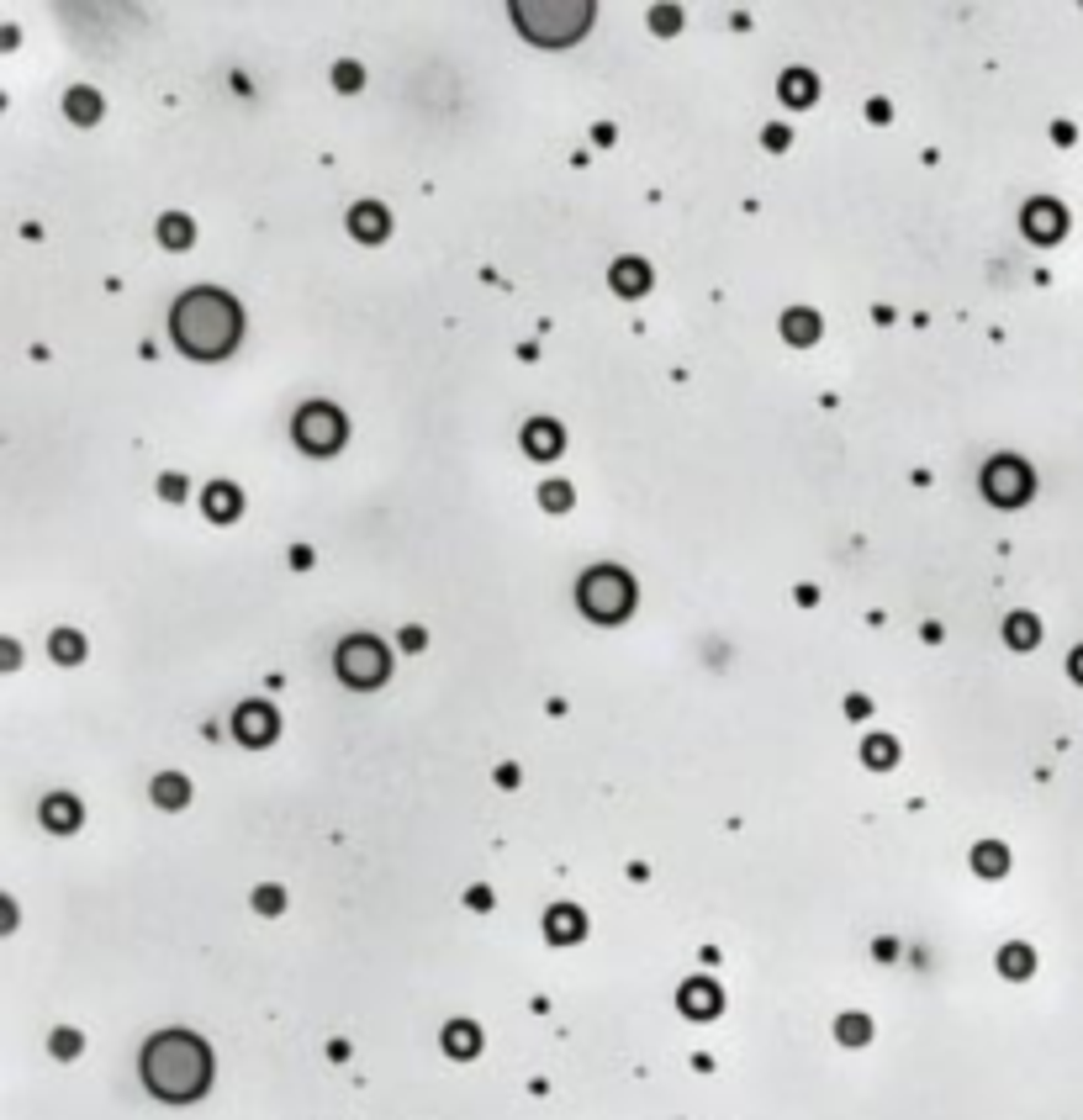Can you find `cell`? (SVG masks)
I'll list each match as a JSON object with an SVG mask.
<instances>
[{
    "label": "cell",
    "mask_w": 1083,
    "mask_h": 1120,
    "mask_svg": "<svg viewBox=\"0 0 1083 1120\" xmlns=\"http://www.w3.org/2000/svg\"><path fill=\"white\" fill-rule=\"evenodd\" d=\"M1067 671H1073V682H1083V650H1073V661H1067Z\"/></svg>",
    "instance_id": "obj_42"
},
{
    "label": "cell",
    "mask_w": 1083,
    "mask_h": 1120,
    "mask_svg": "<svg viewBox=\"0 0 1083 1120\" xmlns=\"http://www.w3.org/2000/svg\"><path fill=\"white\" fill-rule=\"evenodd\" d=\"M159 243H164V249H175V254H186L191 243H195V228H191V217H180V212L159 217Z\"/></svg>",
    "instance_id": "obj_22"
},
{
    "label": "cell",
    "mask_w": 1083,
    "mask_h": 1120,
    "mask_svg": "<svg viewBox=\"0 0 1083 1120\" xmlns=\"http://www.w3.org/2000/svg\"><path fill=\"white\" fill-rule=\"evenodd\" d=\"M48 1047H54V1057H59V1062H69V1057H80L85 1036H80V1031H54V1041H48Z\"/></svg>",
    "instance_id": "obj_30"
},
{
    "label": "cell",
    "mask_w": 1083,
    "mask_h": 1120,
    "mask_svg": "<svg viewBox=\"0 0 1083 1120\" xmlns=\"http://www.w3.org/2000/svg\"><path fill=\"white\" fill-rule=\"evenodd\" d=\"M1004 640H1010L1015 650H1030V645L1041 640V624L1030 619V614H1010V619H1004Z\"/></svg>",
    "instance_id": "obj_25"
},
{
    "label": "cell",
    "mask_w": 1083,
    "mask_h": 1120,
    "mask_svg": "<svg viewBox=\"0 0 1083 1120\" xmlns=\"http://www.w3.org/2000/svg\"><path fill=\"white\" fill-rule=\"evenodd\" d=\"M254 909H259V915H281V909H285V893L276 888V883H265V888H254Z\"/></svg>",
    "instance_id": "obj_32"
},
{
    "label": "cell",
    "mask_w": 1083,
    "mask_h": 1120,
    "mask_svg": "<svg viewBox=\"0 0 1083 1120\" xmlns=\"http://www.w3.org/2000/svg\"><path fill=\"white\" fill-rule=\"evenodd\" d=\"M782 101H788V107H814V101H819L814 69H788V74H782Z\"/></svg>",
    "instance_id": "obj_18"
},
{
    "label": "cell",
    "mask_w": 1083,
    "mask_h": 1120,
    "mask_svg": "<svg viewBox=\"0 0 1083 1120\" xmlns=\"http://www.w3.org/2000/svg\"><path fill=\"white\" fill-rule=\"evenodd\" d=\"M233 729H238L243 746H270V740H276V729H281V719H276V709H270V703H243V709L233 713Z\"/></svg>",
    "instance_id": "obj_8"
},
{
    "label": "cell",
    "mask_w": 1083,
    "mask_h": 1120,
    "mask_svg": "<svg viewBox=\"0 0 1083 1120\" xmlns=\"http://www.w3.org/2000/svg\"><path fill=\"white\" fill-rule=\"evenodd\" d=\"M560 445H566L560 423H550V418H529V428H524V450L534 454V460H555Z\"/></svg>",
    "instance_id": "obj_14"
},
{
    "label": "cell",
    "mask_w": 1083,
    "mask_h": 1120,
    "mask_svg": "<svg viewBox=\"0 0 1083 1120\" xmlns=\"http://www.w3.org/2000/svg\"><path fill=\"white\" fill-rule=\"evenodd\" d=\"M1004 867H1010V851H1004L999 840H977L973 845V872H983V878H1004Z\"/></svg>",
    "instance_id": "obj_23"
},
{
    "label": "cell",
    "mask_w": 1083,
    "mask_h": 1120,
    "mask_svg": "<svg viewBox=\"0 0 1083 1120\" xmlns=\"http://www.w3.org/2000/svg\"><path fill=\"white\" fill-rule=\"evenodd\" d=\"M465 904H471V909H492V893L487 888H471V893H465Z\"/></svg>",
    "instance_id": "obj_39"
},
{
    "label": "cell",
    "mask_w": 1083,
    "mask_h": 1120,
    "mask_svg": "<svg viewBox=\"0 0 1083 1120\" xmlns=\"http://www.w3.org/2000/svg\"><path fill=\"white\" fill-rule=\"evenodd\" d=\"M153 803H159V809H186V803H191V783L180 772L153 777Z\"/></svg>",
    "instance_id": "obj_21"
},
{
    "label": "cell",
    "mask_w": 1083,
    "mask_h": 1120,
    "mask_svg": "<svg viewBox=\"0 0 1083 1120\" xmlns=\"http://www.w3.org/2000/svg\"><path fill=\"white\" fill-rule=\"evenodd\" d=\"M608 285H613L619 296H629V302H634V296L650 291V265H645V259H613Z\"/></svg>",
    "instance_id": "obj_11"
},
{
    "label": "cell",
    "mask_w": 1083,
    "mask_h": 1120,
    "mask_svg": "<svg viewBox=\"0 0 1083 1120\" xmlns=\"http://www.w3.org/2000/svg\"><path fill=\"white\" fill-rule=\"evenodd\" d=\"M761 143H766V149H772V153H782V149H788V143H793V133H788V127H782V122H772V127H766V133H761Z\"/></svg>",
    "instance_id": "obj_34"
},
{
    "label": "cell",
    "mask_w": 1083,
    "mask_h": 1120,
    "mask_svg": "<svg viewBox=\"0 0 1083 1120\" xmlns=\"http://www.w3.org/2000/svg\"><path fill=\"white\" fill-rule=\"evenodd\" d=\"M445 1052L455 1062H471V1057H481V1031L471 1020H450L445 1025Z\"/></svg>",
    "instance_id": "obj_16"
},
{
    "label": "cell",
    "mask_w": 1083,
    "mask_h": 1120,
    "mask_svg": "<svg viewBox=\"0 0 1083 1120\" xmlns=\"http://www.w3.org/2000/svg\"><path fill=\"white\" fill-rule=\"evenodd\" d=\"M861 761H867L872 772H888V766L898 761V740L893 735H872L867 746H861Z\"/></svg>",
    "instance_id": "obj_24"
},
{
    "label": "cell",
    "mask_w": 1083,
    "mask_h": 1120,
    "mask_svg": "<svg viewBox=\"0 0 1083 1120\" xmlns=\"http://www.w3.org/2000/svg\"><path fill=\"white\" fill-rule=\"evenodd\" d=\"M835 1036H841L845 1047H867V1041H872V1020H867V1014H841V1020H835Z\"/></svg>",
    "instance_id": "obj_27"
},
{
    "label": "cell",
    "mask_w": 1083,
    "mask_h": 1120,
    "mask_svg": "<svg viewBox=\"0 0 1083 1120\" xmlns=\"http://www.w3.org/2000/svg\"><path fill=\"white\" fill-rule=\"evenodd\" d=\"M724 1010V994H719V983H709V978H693V983H682V1014L687 1020H714V1014Z\"/></svg>",
    "instance_id": "obj_10"
},
{
    "label": "cell",
    "mask_w": 1083,
    "mask_h": 1120,
    "mask_svg": "<svg viewBox=\"0 0 1083 1120\" xmlns=\"http://www.w3.org/2000/svg\"><path fill=\"white\" fill-rule=\"evenodd\" d=\"M1030 465L1025 460H1015V454H999V460H988V471H983V497L994 502V507H1020L1030 497Z\"/></svg>",
    "instance_id": "obj_7"
},
{
    "label": "cell",
    "mask_w": 1083,
    "mask_h": 1120,
    "mask_svg": "<svg viewBox=\"0 0 1083 1120\" xmlns=\"http://www.w3.org/2000/svg\"><path fill=\"white\" fill-rule=\"evenodd\" d=\"M159 497L164 502H180V497H186V476H164L159 481Z\"/></svg>",
    "instance_id": "obj_35"
},
{
    "label": "cell",
    "mask_w": 1083,
    "mask_h": 1120,
    "mask_svg": "<svg viewBox=\"0 0 1083 1120\" xmlns=\"http://www.w3.org/2000/svg\"><path fill=\"white\" fill-rule=\"evenodd\" d=\"M48 650H54V661H64V667H74V661H85V640H80V634H74V629H59V634H54V645H48Z\"/></svg>",
    "instance_id": "obj_28"
},
{
    "label": "cell",
    "mask_w": 1083,
    "mask_h": 1120,
    "mask_svg": "<svg viewBox=\"0 0 1083 1120\" xmlns=\"http://www.w3.org/2000/svg\"><path fill=\"white\" fill-rule=\"evenodd\" d=\"M867 713H872V703L861 698V693H851V698H845V719H867Z\"/></svg>",
    "instance_id": "obj_36"
},
{
    "label": "cell",
    "mask_w": 1083,
    "mask_h": 1120,
    "mask_svg": "<svg viewBox=\"0 0 1083 1120\" xmlns=\"http://www.w3.org/2000/svg\"><path fill=\"white\" fill-rule=\"evenodd\" d=\"M43 825L48 830H74L80 825V798H69V793H54V798H43Z\"/></svg>",
    "instance_id": "obj_19"
},
{
    "label": "cell",
    "mask_w": 1083,
    "mask_h": 1120,
    "mask_svg": "<svg viewBox=\"0 0 1083 1120\" xmlns=\"http://www.w3.org/2000/svg\"><path fill=\"white\" fill-rule=\"evenodd\" d=\"M634 597H639V592H634V577H629V571H619V566H592V571L582 577V587H577L582 614L597 619V624L629 619Z\"/></svg>",
    "instance_id": "obj_3"
},
{
    "label": "cell",
    "mask_w": 1083,
    "mask_h": 1120,
    "mask_svg": "<svg viewBox=\"0 0 1083 1120\" xmlns=\"http://www.w3.org/2000/svg\"><path fill=\"white\" fill-rule=\"evenodd\" d=\"M201 507H206V518H212V524H233V518L243 513V497H238V487H233V481H217V487H206Z\"/></svg>",
    "instance_id": "obj_15"
},
{
    "label": "cell",
    "mask_w": 1083,
    "mask_h": 1120,
    "mask_svg": "<svg viewBox=\"0 0 1083 1120\" xmlns=\"http://www.w3.org/2000/svg\"><path fill=\"white\" fill-rule=\"evenodd\" d=\"M333 85L344 90V96H355V90L365 85V69L360 64H333Z\"/></svg>",
    "instance_id": "obj_31"
},
{
    "label": "cell",
    "mask_w": 1083,
    "mask_h": 1120,
    "mask_svg": "<svg viewBox=\"0 0 1083 1120\" xmlns=\"http://www.w3.org/2000/svg\"><path fill=\"white\" fill-rule=\"evenodd\" d=\"M540 507H544V513H566V507H571V487H566V481H544V487H540Z\"/></svg>",
    "instance_id": "obj_29"
},
{
    "label": "cell",
    "mask_w": 1083,
    "mask_h": 1120,
    "mask_svg": "<svg viewBox=\"0 0 1083 1120\" xmlns=\"http://www.w3.org/2000/svg\"><path fill=\"white\" fill-rule=\"evenodd\" d=\"M291 566H296V571L312 566V550H307V544H296V550H291Z\"/></svg>",
    "instance_id": "obj_40"
},
{
    "label": "cell",
    "mask_w": 1083,
    "mask_h": 1120,
    "mask_svg": "<svg viewBox=\"0 0 1083 1120\" xmlns=\"http://www.w3.org/2000/svg\"><path fill=\"white\" fill-rule=\"evenodd\" d=\"M291 434H296V445H302L307 454H333L338 445H344L349 423H344L338 408H328V402H307V408L296 412Z\"/></svg>",
    "instance_id": "obj_6"
},
{
    "label": "cell",
    "mask_w": 1083,
    "mask_h": 1120,
    "mask_svg": "<svg viewBox=\"0 0 1083 1120\" xmlns=\"http://www.w3.org/2000/svg\"><path fill=\"white\" fill-rule=\"evenodd\" d=\"M872 952H878V962H893V957H898V941H878Z\"/></svg>",
    "instance_id": "obj_41"
},
{
    "label": "cell",
    "mask_w": 1083,
    "mask_h": 1120,
    "mask_svg": "<svg viewBox=\"0 0 1083 1120\" xmlns=\"http://www.w3.org/2000/svg\"><path fill=\"white\" fill-rule=\"evenodd\" d=\"M867 116H872V122H888L893 107H888V101H867Z\"/></svg>",
    "instance_id": "obj_38"
},
{
    "label": "cell",
    "mask_w": 1083,
    "mask_h": 1120,
    "mask_svg": "<svg viewBox=\"0 0 1083 1120\" xmlns=\"http://www.w3.org/2000/svg\"><path fill=\"white\" fill-rule=\"evenodd\" d=\"M782 338H788V344H799V349L819 344V312H808V307L782 312Z\"/></svg>",
    "instance_id": "obj_17"
},
{
    "label": "cell",
    "mask_w": 1083,
    "mask_h": 1120,
    "mask_svg": "<svg viewBox=\"0 0 1083 1120\" xmlns=\"http://www.w3.org/2000/svg\"><path fill=\"white\" fill-rule=\"evenodd\" d=\"M582 930H586V915L577 904H555L550 915H544V935H550L555 946H571V941H582Z\"/></svg>",
    "instance_id": "obj_13"
},
{
    "label": "cell",
    "mask_w": 1083,
    "mask_h": 1120,
    "mask_svg": "<svg viewBox=\"0 0 1083 1120\" xmlns=\"http://www.w3.org/2000/svg\"><path fill=\"white\" fill-rule=\"evenodd\" d=\"M650 27H656V32H676V27H682V11L656 6V11H650Z\"/></svg>",
    "instance_id": "obj_33"
},
{
    "label": "cell",
    "mask_w": 1083,
    "mask_h": 1120,
    "mask_svg": "<svg viewBox=\"0 0 1083 1120\" xmlns=\"http://www.w3.org/2000/svg\"><path fill=\"white\" fill-rule=\"evenodd\" d=\"M143 1084L169 1104H191L201 1099L212 1084V1052L201 1036L191 1031H159L143 1047Z\"/></svg>",
    "instance_id": "obj_1"
},
{
    "label": "cell",
    "mask_w": 1083,
    "mask_h": 1120,
    "mask_svg": "<svg viewBox=\"0 0 1083 1120\" xmlns=\"http://www.w3.org/2000/svg\"><path fill=\"white\" fill-rule=\"evenodd\" d=\"M999 972H1004V978H1030V972H1036V952H1030V946H1004V952H999Z\"/></svg>",
    "instance_id": "obj_26"
},
{
    "label": "cell",
    "mask_w": 1083,
    "mask_h": 1120,
    "mask_svg": "<svg viewBox=\"0 0 1083 1120\" xmlns=\"http://www.w3.org/2000/svg\"><path fill=\"white\" fill-rule=\"evenodd\" d=\"M1020 223H1025V233H1030V238H1036V243H1057V238H1062V233H1067V212H1062V206H1057V201L1036 196V201L1025 206V217H1020Z\"/></svg>",
    "instance_id": "obj_9"
},
{
    "label": "cell",
    "mask_w": 1083,
    "mask_h": 1120,
    "mask_svg": "<svg viewBox=\"0 0 1083 1120\" xmlns=\"http://www.w3.org/2000/svg\"><path fill=\"white\" fill-rule=\"evenodd\" d=\"M513 17H518V27H524L534 43H577V37L586 32V22H592V6L586 0H550V6H534V0H524V6H513Z\"/></svg>",
    "instance_id": "obj_4"
},
{
    "label": "cell",
    "mask_w": 1083,
    "mask_h": 1120,
    "mask_svg": "<svg viewBox=\"0 0 1083 1120\" xmlns=\"http://www.w3.org/2000/svg\"><path fill=\"white\" fill-rule=\"evenodd\" d=\"M169 333H175V344L195 360H223L243 333V312L228 291L195 285V291H186L175 302V312H169Z\"/></svg>",
    "instance_id": "obj_2"
},
{
    "label": "cell",
    "mask_w": 1083,
    "mask_h": 1120,
    "mask_svg": "<svg viewBox=\"0 0 1083 1120\" xmlns=\"http://www.w3.org/2000/svg\"><path fill=\"white\" fill-rule=\"evenodd\" d=\"M423 645H428L423 629H402V650H423Z\"/></svg>",
    "instance_id": "obj_37"
},
{
    "label": "cell",
    "mask_w": 1083,
    "mask_h": 1120,
    "mask_svg": "<svg viewBox=\"0 0 1083 1120\" xmlns=\"http://www.w3.org/2000/svg\"><path fill=\"white\" fill-rule=\"evenodd\" d=\"M64 111H69V122L96 127V122H101V96H96L90 85H74L69 96H64Z\"/></svg>",
    "instance_id": "obj_20"
},
{
    "label": "cell",
    "mask_w": 1083,
    "mask_h": 1120,
    "mask_svg": "<svg viewBox=\"0 0 1083 1120\" xmlns=\"http://www.w3.org/2000/svg\"><path fill=\"white\" fill-rule=\"evenodd\" d=\"M349 233H355L360 243H381L386 233H391V217H386V206H375V201H360L355 212H349Z\"/></svg>",
    "instance_id": "obj_12"
},
{
    "label": "cell",
    "mask_w": 1083,
    "mask_h": 1120,
    "mask_svg": "<svg viewBox=\"0 0 1083 1120\" xmlns=\"http://www.w3.org/2000/svg\"><path fill=\"white\" fill-rule=\"evenodd\" d=\"M333 667H338V676H344L349 687L370 693V687H381L391 676V656H386V645L375 640V634H349V640L338 645Z\"/></svg>",
    "instance_id": "obj_5"
}]
</instances>
